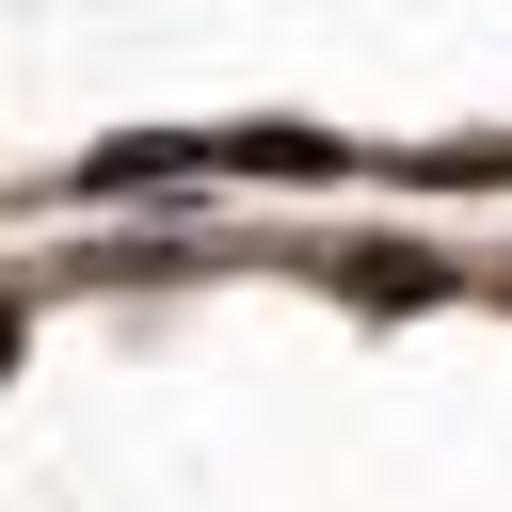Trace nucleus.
<instances>
[{
  "label": "nucleus",
  "mask_w": 512,
  "mask_h": 512,
  "mask_svg": "<svg viewBox=\"0 0 512 512\" xmlns=\"http://www.w3.org/2000/svg\"><path fill=\"white\" fill-rule=\"evenodd\" d=\"M0 368H16V304H0Z\"/></svg>",
  "instance_id": "nucleus-1"
}]
</instances>
